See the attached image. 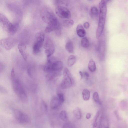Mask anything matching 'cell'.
Listing matches in <instances>:
<instances>
[{"label":"cell","mask_w":128,"mask_h":128,"mask_svg":"<svg viewBox=\"0 0 128 128\" xmlns=\"http://www.w3.org/2000/svg\"><path fill=\"white\" fill-rule=\"evenodd\" d=\"M102 116L100 112H97L93 120V128H100Z\"/></svg>","instance_id":"cell-12"},{"label":"cell","mask_w":128,"mask_h":128,"mask_svg":"<svg viewBox=\"0 0 128 128\" xmlns=\"http://www.w3.org/2000/svg\"><path fill=\"white\" fill-rule=\"evenodd\" d=\"M84 76L87 79H88V78L89 77V74L86 72H85L83 73Z\"/></svg>","instance_id":"cell-33"},{"label":"cell","mask_w":128,"mask_h":128,"mask_svg":"<svg viewBox=\"0 0 128 128\" xmlns=\"http://www.w3.org/2000/svg\"><path fill=\"white\" fill-rule=\"evenodd\" d=\"M43 46L47 57L52 56L54 53L55 50L54 46L50 38H46Z\"/></svg>","instance_id":"cell-8"},{"label":"cell","mask_w":128,"mask_h":128,"mask_svg":"<svg viewBox=\"0 0 128 128\" xmlns=\"http://www.w3.org/2000/svg\"><path fill=\"white\" fill-rule=\"evenodd\" d=\"M121 109L123 111H128V103L126 102H122L120 104Z\"/></svg>","instance_id":"cell-25"},{"label":"cell","mask_w":128,"mask_h":128,"mask_svg":"<svg viewBox=\"0 0 128 128\" xmlns=\"http://www.w3.org/2000/svg\"><path fill=\"white\" fill-rule=\"evenodd\" d=\"M60 118L64 121H66L68 119V114L66 112L65 110H62L59 114Z\"/></svg>","instance_id":"cell-23"},{"label":"cell","mask_w":128,"mask_h":128,"mask_svg":"<svg viewBox=\"0 0 128 128\" xmlns=\"http://www.w3.org/2000/svg\"><path fill=\"white\" fill-rule=\"evenodd\" d=\"M118 121L119 128H128V126L125 121L122 119Z\"/></svg>","instance_id":"cell-26"},{"label":"cell","mask_w":128,"mask_h":128,"mask_svg":"<svg viewBox=\"0 0 128 128\" xmlns=\"http://www.w3.org/2000/svg\"><path fill=\"white\" fill-rule=\"evenodd\" d=\"M93 98L94 101L99 104H101V103L98 94L97 92H94L93 95Z\"/></svg>","instance_id":"cell-27"},{"label":"cell","mask_w":128,"mask_h":128,"mask_svg":"<svg viewBox=\"0 0 128 128\" xmlns=\"http://www.w3.org/2000/svg\"><path fill=\"white\" fill-rule=\"evenodd\" d=\"M82 95L83 98L84 100L88 101L89 100L90 93L88 90L86 89H84L82 92Z\"/></svg>","instance_id":"cell-21"},{"label":"cell","mask_w":128,"mask_h":128,"mask_svg":"<svg viewBox=\"0 0 128 128\" xmlns=\"http://www.w3.org/2000/svg\"><path fill=\"white\" fill-rule=\"evenodd\" d=\"M47 58V62L44 68V71L47 74L54 78L59 76L63 68L62 62L52 56Z\"/></svg>","instance_id":"cell-1"},{"label":"cell","mask_w":128,"mask_h":128,"mask_svg":"<svg viewBox=\"0 0 128 128\" xmlns=\"http://www.w3.org/2000/svg\"><path fill=\"white\" fill-rule=\"evenodd\" d=\"M90 26L89 23L88 22H86L84 23V28L86 29H88L89 28Z\"/></svg>","instance_id":"cell-32"},{"label":"cell","mask_w":128,"mask_h":128,"mask_svg":"<svg viewBox=\"0 0 128 128\" xmlns=\"http://www.w3.org/2000/svg\"><path fill=\"white\" fill-rule=\"evenodd\" d=\"M79 74L81 77V80L83 78L84 76L83 73L81 71H80L79 72Z\"/></svg>","instance_id":"cell-35"},{"label":"cell","mask_w":128,"mask_h":128,"mask_svg":"<svg viewBox=\"0 0 128 128\" xmlns=\"http://www.w3.org/2000/svg\"><path fill=\"white\" fill-rule=\"evenodd\" d=\"M12 81L14 91L19 99L22 102H27L28 100L27 94L22 82L16 78Z\"/></svg>","instance_id":"cell-5"},{"label":"cell","mask_w":128,"mask_h":128,"mask_svg":"<svg viewBox=\"0 0 128 128\" xmlns=\"http://www.w3.org/2000/svg\"><path fill=\"white\" fill-rule=\"evenodd\" d=\"M73 114L74 117L78 120H80L82 118V112L80 109L78 108H76L74 110Z\"/></svg>","instance_id":"cell-19"},{"label":"cell","mask_w":128,"mask_h":128,"mask_svg":"<svg viewBox=\"0 0 128 128\" xmlns=\"http://www.w3.org/2000/svg\"><path fill=\"white\" fill-rule=\"evenodd\" d=\"M14 116L17 120L20 123L26 124L30 122L29 116L21 111L16 110L13 112Z\"/></svg>","instance_id":"cell-9"},{"label":"cell","mask_w":128,"mask_h":128,"mask_svg":"<svg viewBox=\"0 0 128 128\" xmlns=\"http://www.w3.org/2000/svg\"><path fill=\"white\" fill-rule=\"evenodd\" d=\"M61 105L60 101L58 97L53 96L50 102V107L52 110L57 108Z\"/></svg>","instance_id":"cell-14"},{"label":"cell","mask_w":128,"mask_h":128,"mask_svg":"<svg viewBox=\"0 0 128 128\" xmlns=\"http://www.w3.org/2000/svg\"><path fill=\"white\" fill-rule=\"evenodd\" d=\"M11 76L12 81L14 80L16 78L15 77V70L14 68H12V70Z\"/></svg>","instance_id":"cell-31"},{"label":"cell","mask_w":128,"mask_h":128,"mask_svg":"<svg viewBox=\"0 0 128 128\" xmlns=\"http://www.w3.org/2000/svg\"><path fill=\"white\" fill-rule=\"evenodd\" d=\"M57 94L61 105L65 101L64 96L63 94L60 92H58Z\"/></svg>","instance_id":"cell-29"},{"label":"cell","mask_w":128,"mask_h":128,"mask_svg":"<svg viewBox=\"0 0 128 128\" xmlns=\"http://www.w3.org/2000/svg\"><path fill=\"white\" fill-rule=\"evenodd\" d=\"M100 128H110L109 121L107 116H102Z\"/></svg>","instance_id":"cell-16"},{"label":"cell","mask_w":128,"mask_h":128,"mask_svg":"<svg viewBox=\"0 0 128 128\" xmlns=\"http://www.w3.org/2000/svg\"><path fill=\"white\" fill-rule=\"evenodd\" d=\"M40 16L42 20L48 25L58 26L60 24L52 10L48 7L42 9Z\"/></svg>","instance_id":"cell-3"},{"label":"cell","mask_w":128,"mask_h":128,"mask_svg":"<svg viewBox=\"0 0 128 128\" xmlns=\"http://www.w3.org/2000/svg\"><path fill=\"white\" fill-rule=\"evenodd\" d=\"M100 11L98 26L96 31V36L99 38L104 30L107 12L106 3L104 0H102L99 4Z\"/></svg>","instance_id":"cell-2"},{"label":"cell","mask_w":128,"mask_h":128,"mask_svg":"<svg viewBox=\"0 0 128 128\" xmlns=\"http://www.w3.org/2000/svg\"><path fill=\"white\" fill-rule=\"evenodd\" d=\"M81 44L83 47L84 48H87L89 46V42L86 37L83 38L81 40Z\"/></svg>","instance_id":"cell-24"},{"label":"cell","mask_w":128,"mask_h":128,"mask_svg":"<svg viewBox=\"0 0 128 128\" xmlns=\"http://www.w3.org/2000/svg\"><path fill=\"white\" fill-rule=\"evenodd\" d=\"M65 48L66 50L69 53L74 52V47L72 42L70 40H68L66 45Z\"/></svg>","instance_id":"cell-18"},{"label":"cell","mask_w":128,"mask_h":128,"mask_svg":"<svg viewBox=\"0 0 128 128\" xmlns=\"http://www.w3.org/2000/svg\"><path fill=\"white\" fill-rule=\"evenodd\" d=\"M91 117V115L90 113L87 114L86 116V118L87 119H89Z\"/></svg>","instance_id":"cell-34"},{"label":"cell","mask_w":128,"mask_h":128,"mask_svg":"<svg viewBox=\"0 0 128 128\" xmlns=\"http://www.w3.org/2000/svg\"><path fill=\"white\" fill-rule=\"evenodd\" d=\"M64 77L62 80L60 86L63 89H68L71 87L72 84L71 74L68 69L65 68L64 70Z\"/></svg>","instance_id":"cell-7"},{"label":"cell","mask_w":128,"mask_h":128,"mask_svg":"<svg viewBox=\"0 0 128 128\" xmlns=\"http://www.w3.org/2000/svg\"><path fill=\"white\" fill-rule=\"evenodd\" d=\"M74 23L73 20L70 19H68L65 20L63 22L64 25L66 28H70L72 27Z\"/></svg>","instance_id":"cell-22"},{"label":"cell","mask_w":128,"mask_h":128,"mask_svg":"<svg viewBox=\"0 0 128 128\" xmlns=\"http://www.w3.org/2000/svg\"><path fill=\"white\" fill-rule=\"evenodd\" d=\"M62 128H75L74 126L71 124L66 123L63 126Z\"/></svg>","instance_id":"cell-30"},{"label":"cell","mask_w":128,"mask_h":128,"mask_svg":"<svg viewBox=\"0 0 128 128\" xmlns=\"http://www.w3.org/2000/svg\"><path fill=\"white\" fill-rule=\"evenodd\" d=\"M76 60V58L75 56H70L69 57L67 62L68 66L70 67L72 66L75 63Z\"/></svg>","instance_id":"cell-17"},{"label":"cell","mask_w":128,"mask_h":128,"mask_svg":"<svg viewBox=\"0 0 128 128\" xmlns=\"http://www.w3.org/2000/svg\"><path fill=\"white\" fill-rule=\"evenodd\" d=\"M0 44L7 50H9L14 47L17 43L16 40L12 38H4L0 40Z\"/></svg>","instance_id":"cell-11"},{"label":"cell","mask_w":128,"mask_h":128,"mask_svg":"<svg viewBox=\"0 0 128 128\" xmlns=\"http://www.w3.org/2000/svg\"><path fill=\"white\" fill-rule=\"evenodd\" d=\"M36 41L33 48L34 53L37 54L40 52L43 46L44 42L45 40L44 33L43 31L38 32L35 36Z\"/></svg>","instance_id":"cell-6"},{"label":"cell","mask_w":128,"mask_h":128,"mask_svg":"<svg viewBox=\"0 0 128 128\" xmlns=\"http://www.w3.org/2000/svg\"><path fill=\"white\" fill-rule=\"evenodd\" d=\"M88 68L89 70L92 72H95L96 69L95 63L92 59H91L88 64Z\"/></svg>","instance_id":"cell-20"},{"label":"cell","mask_w":128,"mask_h":128,"mask_svg":"<svg viewBox=\"0 0 128 128\" xmlns=\"http://www.w3.org/2000/svg\"><path fill=\"white\" fill-rule=\"evenodd\" d=\"M56 14L60 18L70 19L71 17V13L68 10L62 6H57L56 8Z\"/></svg>","instance_id":"cell-10"},{"label":"cell","mask_w":128,"mask_h":128,"mask_svg":"<svg viewBox=\"0 0 128 128\" xmlns=\"http://www.w3.org/2000/svg\"><path fill=\"white\" fill-rule=\"evenodd\" d=\"M90 12L92 16H96L98 15V10L96 7L94 6L92 8Z\"/></svg>","instance_id":"cell-28"},{"label":"cell","mask_w":128,"mask_h":128,"mask_svg":"<svg viewBox=\"0 0 128 128\" xmlns=\"http://www.w3.org/2000/svg\"><path fill=\"white\" fill-rule=\"evenodd\" d=\"M76 30L77 34L79 37L83 38L86 36V31L81 24H79L78 25Z\"/></svg>","instance_id":"cell-15"},{"label":"cell","mask_w":128,"mask_h":128,"mask_svg":"<svg viewBox=\"0 0 128 128\" xmlns=\"http://www.w3.org/2000/svg\"><path fill=\"white\" fill-rule=\"evenodd\" d=\"M19 50L24 60L26 61L28 59V54L26 50V46L24 43L19 44L18 46Z\"/></svg>","instance_id":"cell-13"},{"label":"cell","mask_w":128,"mask_h":128,"mask_svg":"<svg viewBox=\"0 0 128 128\" xmlns=\"http://www.w3.org/2000/svg\"><path fill=\"white\" fill-rule=\"evenodd\" d=\"M0 21L4 30L10 34L13 35L17 31L19 26V24L11 23L4 15L1 13Z\"/></svg>","instance_id":"cell-4"}]
</instances>
